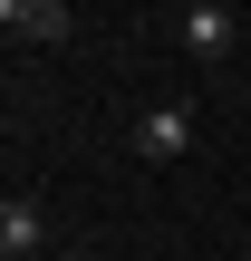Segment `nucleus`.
I'll use <instances>...</instances> for the list:
<instances>
[{
    "label": "nucleus",
    "mask_w": 251,
    "mask_h": 261,
    "mask_svg": "<svg viewBox=\"0 0 251 261\" xmlns=\"http://www.w3.org/2000/svg\"><path fill=\"white\" fill-rule=\"evenodd\" d=\"M0 252H10V261H48V213H39L29 194L0 203Z\"/></svg>",
    "instance_id": "20e7f679"
},
{
    "label": "nucleus",
    "mask_w": 251,
    "mask_h": 261,
    "mask_svg": "<svg viewBox=\"0 0 251 261\" xmlns=\"http://www.w3.org/2000/svg\"><path fill=\"white\" fill-rule=\"evenodd\" d=\"M174 39H184L193 58H222V48L242 39V10H232V0H184V10H174Z\"/></svg>",
    "instance_id": "f257e3e1"
},
{
    "label": "nucleus",
    "mask_w": 251,
    "mask_h": 261,
    "mask_svg": "<svg viewBox=\"0 0 251 261\" xmlns=\"http://www.w3.org/2000/svg\"><path fill=\"white\" fill-rule=\"evenodd\" d=\"M0 29H10L19 48H58V39L77 29V19H68L58 0H0Z\"/></svg>",
    "instance_id": "7ed1b4c3"
},
{
    "label": "nucleus",
    "mask_w": 251,
    "mask_h": 261,
    "mask_svg": "<svg viewBox=\"0 0 251 261\" xmlns=\"http://www.w3.org/2000/svg\"><path fill=\"white\" fill-rule=\"evenodd\" d=\"M48 261H58V252H48Z\"/></svg>",
    "instance_id": "39448f33"
},
{
    "label": "nucleus",
    "mask_w": 251,
    "mask_h": 261,
    "mask_svg": "<svg viewBox=\"0 0 251 261\" xmlns=\"http://www.w3.org/2000/svg\"><path fill=\"white\" fill-rule=\"evenodd\" d=\"M135 155L145 165H184L193 155V107H145L135 116Z\"/></svg>",
    "instance_id": "f03ea898"
}]
</instances>
